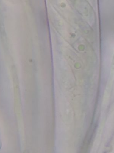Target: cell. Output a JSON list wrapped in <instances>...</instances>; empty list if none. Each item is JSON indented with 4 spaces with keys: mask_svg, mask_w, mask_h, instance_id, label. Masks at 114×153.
I'll return each mask as SVG.
<instances>
[{
    "mask_svg": "<svg viewBox=\"0 0 114 153\" xmlns=\"http://www.w3.org/2000/svg\"><path fill=\"white\" fill-rule=\"evenodd\" d=\"M114 128V107L113 109L110 113L105 126V137L106 138H109L112 134Z\"/></svg>",
    "mask_w": 114,
    "mask_h": 153,
    "instance_id": "1",
    "label": "cell"
},
{
    "mask_svg": "<svg viewBox=\"0 0 114 153\" xmlns=\"http://www.w3.org/2000/svg\"><path fill=\"white\" fill-rule=\"evenodd\" d=\"M102 133H103V127H100V128L99 129L97 134L96 136V139L93 143V146L91 149V153H96L97 149L99 147V143L101 140V137H102Z\"/></svg>",
    "mask_w": 114,
    "mask_h": 153,
    "instance_id": "2",
    "label": "cell"
},
{
    "mask_svg": "<svg viewBox=\"0 0 114 153\" xmlns=\"http://www.w3.org/2000/svg\"><path fill=\"white\" fill-rule=\"evenodd\" d=\"M111 88H112L111 86H110V85L109 84L105 90L104 97H103V102H102V106L104 108H106L107 106L108 105L109 100H110Z\"/></svg>",
    "mask_w": 114,
    "mask_h": 153,
    "instance_id": "3",
    "label": "cell"
},
{
    "mask_svg": "<svg viewBox=\"0 0 114 153\" xmlns=\"http://www.w3.org/2000/svg\"></svg>",
    "mask_w": 114,
    "mask_h": 153,
    "instance_id": "4",
    "label": "cell"
}]
</instances>
